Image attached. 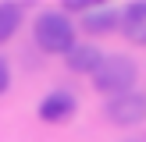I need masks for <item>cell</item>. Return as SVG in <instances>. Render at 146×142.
Segmentation results:
<instances>
[{
    "instance_id": "6da1fadb",
    "label": "cell",
    "mask_w": 146,
    "mask_h": 142,
    "mask_svg": "<svg viewBox=\"0 0 146 142\" xmlns=\"http://www.w3.org/2000/svg\"><path fill=\"white\" fill-rule=\"evenodd\" d=\"M93 85L100 92H107L111 99L132 92V85H135V60H128V57H104L100 68L93 71Z\"/></svg>"
},
{
    "instance_id": "7a4b0ae2",
    "label": "cell",
    "mask_w": 146,
    "mask_h": 142,
    "mask_svg": "<svg viewBox=\"0 0 146 142\" xmlns=\"http://www.w3.org/2000/svg\"><path fill=\"white\" fill-rule=\"evenodd\" d=\"M36 43L50 53H68L75 46V25H71L64 14L50 11V14H39L36 18Z\"/></svg>"
},
{
    "instance_id": "3957f363",
    "label": "cell",
    "mask_w": 146,
    "mask_h": 142,
    "mask_svg": "<svg viewBox=\"0 0 146 142\" xmlns=\"http://www.w3.org/2000/svg\"><path fill=\"white\" fill-rule=\"evenodd\" d=\"M107 117L114 121V124L128 128V124H139L146 117V99L139 92H125V96H114L111 103H107Z\"/></svg>"
},
{
    "instance_id": "277c9868",
    "label": "cell",
    "mask_w": 146,
    "mask_h": 142,
    "mask_svg": "<svg viewBox=\"0 0 146 142\" xmlns=\"http://www.w3.org/2000/svg\"><path fill=\"white\" fill-rule=\"evenodd\" d=\"M71 114H75V96L64 92V89L43 96V103H39V117L43 121H54V124H57V121H68Z\"/></svg>"
},
{
    "instance_id": "5b68a950",
    "label": "cell",
    "mask_w": 146,
    "mask_h": 142,
    "mask_svg": "<svg viewBox=\"0 0 146 142\" xmlns=\"http://www.w3.org/2000/svg\"><path fill=\"white\" fill-rule=\"evenodd\" d=\"M121 28H125V36H128L132 43L146 46V0H139V4H132V7L125 11Z\"/></svg>"
},
{
    "instance_id": "8992f818",
    "label": "cell",
    "mask_w": 146,
    "mask_h": 142,
    "mask_svg": "<svg viewBox=\"0 0 146 142\" xmlns=\"http://www.w3.org/2000/svg\"><path fill=\"white\" fill-rule=\"evenodd\" d=\"M100 50L96 46H71L68 50V68L71 71H86V75H93V71L100 68Z\"/></svg>"
},
{
    "instance_id": "52a82bcc",
    "label": "cell",
    "mask_w": 146,
    "mask_h": 142,
    "mask_svg": "<svg viewBox=\"0 0 146 142\" xmlns=\"http://www.w3.org/2000/svg\"><path fill=\"white\" fill-rule=\"evenodd\" d=\"M114 21H118L114 11L104 7V11H86V21H82V25H86V32H93V36H107L114 28Z\"/></svg>"
},
{
    "instance_id": "ba28073f",
    "label": "cell",
    "mask_w": 146,
    "mask_h": 142,
    "mask_svg": "<svg viewBox=\"0 0 146 142\" xmlns=\"http://www.w3.org/2000/svg\"><path fill=\"white\" fill-rule=\"evenodd\" d=\"M21 25V7L14 4H0V43H7Z\"/></svg>"
},
{
    "instance_id": "9c48e42d",
    "label": "cell",
    "mask_w": 146,
    "mask_h": 142,
    "mask_svg": "<svg viewBox=\"0 0 146 142\" xmlns=\"http://www.w3.org/2000/svg\"><path fill=\"white\" fill-rule=\"evenodd\" d=\"M7 85H11V68H7V60L0 57V92H7Z\"/></svg>"
}]
</instances>
